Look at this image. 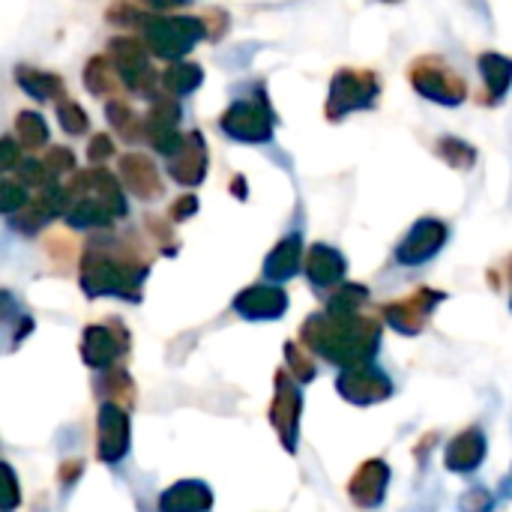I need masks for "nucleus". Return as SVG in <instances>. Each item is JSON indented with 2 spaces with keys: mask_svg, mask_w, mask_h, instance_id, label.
I'll return each instance as SVG.
<instances>
[{
  "mask_svg": "<svg viewBox=\"0 0 512 512\" xmlns=\"http://www.w3.org/2000/svg\"><path fill=\"white\" fill-rule=\"evenodd\" d=\"M381 339V324L360 315H312L303 324V342L330 363L351 369L375 357Z\"/></svg>",
  "mask_w": 512,
  "mask_h": 512,
  "instance_id": "1",
  "label": "nucleus"
},
{
  "mask_svg": "<svg viewBox=\"0 0 512 512\" xmlns=\"http://www.w3.org/2000/svg\"><path fill=\"white\" fill-rule=\"evenodd\" d=\"M147 276V261H138L132 255L108 252L105 246H90L81 264V288L90 297H126L138 300V288Z\"/></svg>",
  "mask_w": 512,
  "mask_h": 512,
  "instance_id": "2",
  "label": "nucleus"
},
{
  "mask_svg": "<svg viewBox=\"0 0 512 512\" xmlns=\"http://www.w3.org/2000/svg\"><path fill=\"white\" fill-rule=\"evenodd\" d=\"M300 408H303V396L300 390L291 384L288 372L276 375V399L270 408V423L282 438V447L288 453L297 450V432H300Z\"/></svg>",
  "mask_w": 512,
  "mask_h": 512,
  "instance_id": "3",
  "label": "nucleus"
},
{
  "mask_svg": "<svg viewBox=\"0 0 512 512\" xmlns=\"http://www.w3.org/2000/svg\"><path fill=\"white\" fill-rule=\"evenodd\" d=\"M336 387L354 405H375V402H381V399H387L393 393L390 378L381 369H375V366H351V369H342Z\"/></svg>",
  "mask_w": 512,
  "mask_h": 512,
  "instance_id": "4",
  "label": "nucleus"
},
{
  "mask_svg": "<svg viewBox=\"0 0 512 512\" xmlns=\"http://www.w3.org/2000/svg\"><path fill=\"white\" fill-rule=\"evenodd\" d=\"M147 36L159 54L177 57L204 36V27H201V21H192V18H162V21L150 24Z\"/></svg>",
  "mask_w": 512,
  "mask_h": 512,
  "instance_id": "5",
  "label": "nucleus"
},
{
  "mask_svg": "<svg viewBox=\"0 0 512 512\" xmlns=\"http://www.w3.org/2000/svg\"><path fill=\"white\" fill-rule=\"evenodd\" d=\"M444 243H447V228L438 219H423L402 240V246L396 249V258H399V264L417 267V264H426L429 258H435Z\"/></svg>",
  "mask_w": 512,
  "mask_h": 512,
  "instance_id": "6",
  "label": "nucleus"
},
{
  "mask_svg": "<svg viewBox=\"0 0 512 512\" xmlns=\"http://www.w3.org/2000/svg\"><path fill=\"white\" fill-rule=\"evenodd\" d=\"M441 297H444V294H438V291H417V294L408 297V300L390 303V306L384 309V318H387V324H390L393 330L414 336V333H420V330L426 327V318L435 312V306L441 303Z\"/></svg>",
  "mask_w": 512,
  "mask_h": 512,
  "instance_id": "7",
  "label": "nucleus"
},
{
  "mask_svg": "<svg viewBox=\"0 0 512 512\" xmlns=\"http://www.w3.org/2000/svg\"><path fill=\"white\" fill-rule=\"evenodd\" d=\"M129 453V417L120 405L105 402L99 408V459L120 462Z\"/></svg>",
  "mask_w": 512,
  "mask_h": 512,
  "instance_id": "8",
  "label": "nucleus"
},
{
  "mask_svg": "<svg viewBox=\"0 0 512 512\" xmlns=\"http://www.w3.org/2000/svg\"><path fill=\"white\" fill-rule=\"evenodd\" d=\"M234 309L249 321H273V318L285 315L288 297L273 285H252L243 294H237Z\"/></svg>",
  "mask_w": 512,
  "mask_h": 512,
  "instance_id": "9",
  "label": "nucleus"
},
{
  "mask_svg": "<svg viewBox=\"0 0 512 512\" xmlns=\"http://www.w3.org/2000/svg\"><path fill=\"white\" fill-rule=\"evenodd\" d=\"M222 129L228 135H234L237 141H267L270 138V117L264 114L261 105H252V102H243V105H234L225 120H222Z\"/></svg>",
  "mask_w": 512,
  "mask_h": 512,
  "instance_id": "10",
  "label": "nucleus"
},
{
  "mask_svg": "<svg viewBox=\"0 0 512 512\" xmlns=\"http://www.w3.org/2000/svg\"><path fill=\"white\" fill-rule=\"evenodd\" d=\"M375 78L372 75H357V72H342L333 81V102L330 114H345L351 108H363L375 99Z\"/></svg>",
  "mask_w": 512,
  "mask_h": 512,
  "instance_id": "11",
  "label": "nucleus"
},
{
  "mask_svg": "<svg viewBox=\"0 0 512 512\" xmlns=\"http://www.w3.org/2000/svg\"><path fill=\"white\" fill-rule=\"evenodd\" d=\"M387 483H390V468L384 462H366L354 480H351V498L354 504L372 510L384 501V492H387Z\"/></svg>",
  "mask_w": 512,
  "mask_h": 512,
  "instance_id": "12",
  "label": "nucleus"
},
{
  "mask_svg": "<svg viewBox=\"0 0 512 512\" xmlns=\"http://www.w3.org/2000/svg\"><path fill=\"white\" fill-rule=\"evenodd\" d=\"M210 507H213V495L201 480H183L159 498L162 512H207Z\"/></svg>",
  "mask_w": 512,
  "mask_h": 512,
  "instance_id": "13",
  "label": "nucleus"
},
{
  "mask_svg": "<svg viewBox=\"0 0 512 512\" xmlns=\"http://www.w3.org/2000/svg\"><path fill=\"white\" fill-rule=\"evenodd\" d=\"M204 165H207V156H204V144L198 135H189L177 144V150L171 153V162H168V171L174 180L180 183H198L204 177Z\"/></svg>",
  "mask_w": 512,
  "mask_h": 512,
  "instance_id": "14",
  "label": "nucleus"
},
{
  "mask_svg": "<svg viewBox=\"0 0 512 512\" xmlns=\"http://www.w3.org/2000/svg\"><path fill=\"white\" fill-rule=\"evenodd\" d=\"M483 459H486V435H483L480 429L462 432V435L447 447V468L456 471V474L474 471Z\"/></svg>",
  "mask_w": 512,
  "mask_h": 512,
  "instance_id": "15",
  "label": "nucleus"
},
{
  "mask_svg": "<svg viewBox=\"0 0 512 512\" xmlns=\"http://www.w3.org/2000/svg\"><path fill=\"white\" fill-rule=\"evenodd\" d=\"M123 345L117 342V336L108 327H87L84 330V345H81V357L87 366L93 369H108L114 366V360L120 357Z\"/></svg>",
  "mask_w": 512,
  "mask_h": 512,
  "instance_id": "16",
  "label": "nucleus"
},
{
  "mask_svg": "<svg viewBox=\"0 0 512 512\" xmlns=\"http://www.w3.org/2000/svg\"><path fill=\"white\" fill-rule=\"evenodd\" d=\"M306 276L315 288H330L345 276V258L330 246H312L306 258Z\"/></svg>",
  "mask_w": 512,
  "mask_h": 512,
  "instance_id": "17",
  "label": "nucleus"
},
{
  "mask_svg": "<svg viewBox=\"0 0 512 512\" xmlns=\"http://www.w3.org/2000/svg\"><path fill=\"white\" fill-rule=\"evenodd\" d=\"M414 84L423 90V96H432L438 102H462L465 96V84L444 69H417Z\"/></svg>",
  "mask_w": 512,
  "mask_h": 512,
  "instance_id": "18",
  "label": "nucleus"
},
{
  "mask_svg": "<svg viewBox=\"0 0 512 512\" xmlns=\"http://www.w3.org/2000/svg\"><path fill=\"white\" fill-rule=\"evenodd\" d=\"M300 252H303V243H300V234H291V237H285L273 252H270V258H267V264H264V273L270 276V279H291L297 270H300Z\"/></svg>",
  "mask_w": 512,
  "mask_h": 512,
  "instance_id": "19",
  "label": "nucleus"
},
{
  "mask_svg": "<svg viewBox=\"0 0 512 512\" xmlns=\"http://www.w3.org/2000/svg\"><path fill=\"white\" fill-rule=\"evenodd\" d=\"M120 171H123L126 186H129L135 195H144V198L159 195V177H156V171H153V165H150L147 159H141V156H126L123 165H120Z\"/></svg>",
  "mask_w": 512,
  "mask_h": 512,
  "instance_id": "20",
  "label": "nucleus"
},
{
  "mask_svg": "<svg viewBox=\"0 0 512 512\" xmlns=\"http://www.w3.org/2000/svg\"><path fill=\"white\" fill-rule=\"evenodd\" d=\"M483 75L489 81V90L495 96H504V90L510 87L512 81V60H504L498 54H486L483 57Z\"/></svg>",
  "mask_w": 512,
  "mask_h": 512,
  "instance_id": "21",
  "label": "nucleus"
},
{
  "mask_svg": "<svg viewBox=\"0 0 512 512\" xmlns=\"http://www.w3.org/2000/svg\"><path fill=\"white\" fill-rule=\"evenodd\" d=\"M366 297H369V291H366L363 285H342V288L333 294L327 312H330V315H357V309L366 303Z\"/></svg>",
  "mask_w": 512,
  "mask_h": 512,
  "instance_id": "22",
  "label": "nucleus"
},
{
  "mask_svg": "<svg viewBox=\"0 0 512 512\" xmlns=\"http://www.w3.org/2000/svg\"><path fill=\"white\" fill-rule=\"evenodd\" d=\"M285 357H288V369H291L300 381H312V378H315L312 357H309L297 342H288V345H285Z\"/></svg>",
  "mask_w": 512,
  "mask_h": 512,
  "instance_id": "23",
  "label": "nucleus"
},
{
  "mask_svg": "<svg viewBox=\"0 0 512 512\" xmlns=\"http://www.w3.org/2000/svg\"><path fill=\"white\" fill-rule=\"evenodd\" d=\"M198 81H201V72H198L195 66H177V69H171V72L165 75V84H171V90H177V93L192 90Z\"/></svg>",
  "mask_w": 512,
  "mask_h": 512,
  "instance_id": "24",
  "label": "nucleus"
},
{
  "mask_svg": "<svg viewBox=\"0 0 512 512\" xmlns=\"http://www.w3.org/2000/svg\"><path fill=\"white\" fill-rule=\"evenodd\" d=\"M18 129H21V135H24V144H30V147H36V144H42V141L48 138V129H45V123L39 120V114H21Z\"/></svg>",
  "mask_w": 512,
  "mask_h": 512,
  "instance_id": "25",
  "label": "nucleus"
},
{
  "mask_svg": "<svg viewBox=\"0 0 512 512\" xmlns=\"http://www.w3.org/2000/svg\"><path fill=\"white\" fill-rule=\"evenodd\" d=\"M21 84H27V90H30L33 96H39V99L54 96V93H51V87H54V90H60V81H57V78H51V75H21Z\"/></svg>",
  "mask_w": 512,
  "mask_h": 512,
  "instance_id": "26",
  "label": "nucleus"
},
{
  "mask_svg": "<svg viewBox=\"0 0 512 512\" xmlns=\"http://www.w3.org/2000/svg\"><path fill=\"white\" fill-rule=\"evenodd\" d=\"M492 507H495V498L486 489H471L462 498V512H492Z\"/></svg>",
  "mask_w": 512,
  "mask_h": 512,
  "instance_id": "27",
  "label": "nucleus"
},
{
  "mask_svg": "<svg viewBox=\"0 0 512 512\" xmlns=\"http://www.w3.org/2000/svg\"><path fill=\"white\" fill-rule=\"evenodd\" d=\"M60 114H63V126H66L69 132H84V129H87V120H84L81 108H75V105H63V108H60Z\"/></svg>",
  "mask_w": 512,
  "mask_h": 512,
  "instance_id": "28",
  "label": "nucleus"
},
{
  "mask_svg": "<svg viewBox=\"0 0 512 512\" xmlns=\"http://www.w3.org/2000/svg\"><path fill=\"white\" fill-rule=\"evenodd\" d=\"M3 471H6V477H9V489H6V492H9V498L3 501V510L9 512L12 507H15V504H18V492H15V474H12V468L6 465Z\"/></svg>",
  "mask_w": 512,
  "mask_h": 512,
  "instance_id": "29",
  "label": "nucleus"
},
{
  "mask_svg": "<svg viewBox=\"0 0 512 512\" xmlns=\"http://www.w3.org/2000/svg\"><path fill=\"white\" fill-rule=\"evenodd\" d=\"M171 213H174V219H186L189 213H195V198H180Z\"/></svg>",
  "mask_w": 512,
  "mask_h": 512,
  "instance_id": "30",
  "label": "nucleus"
},
{
  "mask_svg": "<svg viewBox=\"0 0 512 512\" xmlns=\"http://www.w3.org/2000/svg\"><path fill=\"white\" fill-rule=\"evenodd\" d=\"M96 141H99V144H93V147H90V156H93V159H102V156H108V153H111V144H108V138H96Z\"/></svg>",
  "mask_w": 512,
  "mask_h": 512,
  "instance_id": "31",
  "label": "nucleus"
},
{
  "mask_svg": "<svg viewBox=\"0 0 512 512\" xmlns=\"http://www.w3.org/2000/svg\"><path fill=\"white\" fill-rule=\"evenodd\" d=\"M501 489H504V495H507V498H510V501H512V471H510V474H507V477H504Z\"/></svg>",
  "mask_w": 512,
  "mask_h": 512,
  "instance_id": "32",
  "label": "nucleus"
}]
</instances>
